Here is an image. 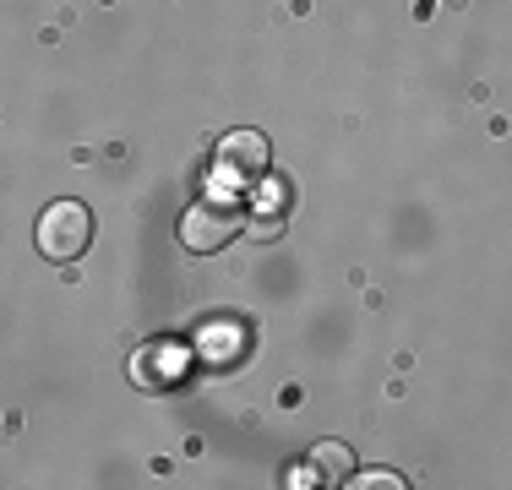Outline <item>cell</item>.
<instances>
[{
    "label": "cell",
    "instance_id": "cell-2",
    "mask_svg": "<svg viewBox=\"0 0 512 490\" xmlns=\"http://www.w3.org/2000/svg\"><path fill=\"white\" fill-rule=\"evenodd\" d=\"M93 240V218L82 202H55L50 213L39 218V251L50 262H77Z\"/></svg>",
    "mask_w": 512,
    "mask_h": 490
},
{
    "label": "cell",
    "instance_id": "cell-4",
    "mask_svg": "<svg viewBox=\"0 0 512 490\" xmlns=\"http://www.w3.org/2000/svg\"><path fill=\"white\" fill-rule=\"evenodd\" d=\"M180 371H186V349L180 343H148L137 354V365H131V376L142 387H169V382H180Z\"/></svg>",
    "mask_w": 512,
    "mask_h": 490
},
{
    "label": "cell",
    "instance_id": "cell-7",
    "mask_svg": "<svg viewBox=\"0 0 512 490\" xmlns=\"http://www.w3.org/2000/svg\"><path fill=\"white\" fill-rule=\"evenodd\" d=\"M284 485H316V469H289Z\"/></svg>",
    "mask_w": 512,
    "mask_h": 490
},
{
    "label": "cell",
    "instance_id": "cell-5",
    "mask_svg": "<svg viewBox=\"0 0 512 490\" xmlns=\"http://www.w3.org/2000/svg\"><path fill=\"white\" fill-rule=\"evenodd\" d=\"M311 469H322V480H327V485H349V447H338V441L316 447Z\"/></svg>",
    "mask_w": 512,
    "mask_h": 490
},
{
    "label": "cell",
    "instance_id": "cell-3",
    "mask_svg": "<svg viewBox=\"0 0 512 490\" xmlns=\"http://www.w3.org/2000/svg\"><path fill=\"white\" fill-rule=\"evenodd\" d=\"M240 235V207L235 202H218V196H207V202H197L186 218H180V245L186 251H218V245H229Z\"/></svg>",
    "mask_w": 512,
    "mask_h": 490
},
{
    "label": "cell",
    "instance_id": "cell-6",
    "mask_svg": "<svg viewBox=\"0 0 512 490\" xmlns=\"http://www.w3.org/2000/svg\"><path fill=\"white\" fill-rule=\"evenodd\" d=\"M360 490H398L404 480H398V474H365V480H355Z\"/></svg>",
    "mask_w": 512,
    "mask_h": 490
},
{
    "label": "cell",
    "instance_id": "cell-1",
    "mask_svg": "<svg viewBox=\"0 0 512 490\" xmlns=\"http://www.w3.org/2000/svg\"><path fill=\"white\" fill-rule=\"evenodd\" d=\"M267 164H273V147L262 131H229L213 153V191H246L256 180H267Z\"/></svg>",
    "mask_w": 512,
    "mask_h": 490
}]
</instances>
